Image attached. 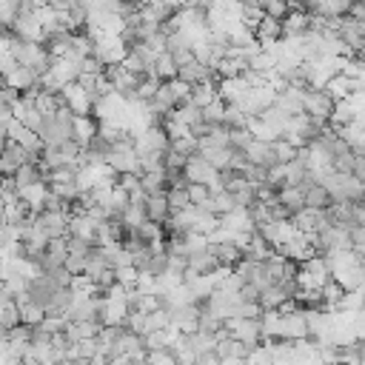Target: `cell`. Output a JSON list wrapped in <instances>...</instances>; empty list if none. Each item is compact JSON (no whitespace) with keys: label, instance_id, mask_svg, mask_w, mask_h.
<instances>
[{"label":"cell","instance_id":"obj_1","mask_svg":"<svg viewBox=\"0 0 365 365\" xmlns=\"http://www.w3.org/2000/svg\"><path fill=\"white\" fill-rule=\"evenodd\" d=\"M328 279H331V274H328V265H325V259L319 254L305 259V262H299V268L294 274L297 291H322V285Z\"/></svg>","mask_w":365,"mask_h":365},{"label":"cell","instance_id":"obj_10","mask_svg":"<svg viewBox=\"0 0 365 365\" xmlns=\"http://www.w3.org/2000/svg\"><path fill=\"white\" fill-rule=\"evenodd\" d=\"M171 328H177L182 336L197 334V319H200V305H185V308H174L168 311Z\"/></svg>","mask_w":365,"mask_h":365},{"label":"cell","instance_id":"obj_25","mask_svg":"<svg viewBox=\"0 0 365 365\" xmlns=\"http://www.w3.org/2000/svg\"><path fill=\"white\" fill-rule=\"evenodd\" d=\"M140 191H143L145 197H157V194H165V174H163V171L140 174Z\"/></svg>","mask_w":365,"mask_h":365},{"label":"cell","instance_id":"obj_12","mask_svg":"<svg viewBox=\"0 0 365 365\" xmlns=\"http://www.w3.org/2000/svg\"><path fill=\"white\" fill-rule=\"evenodd\" d=\"M17 197H20V202L26 205V211L40 214V211H43V202H46V197H48V185H46V182H31V185H26V188H17Z\"/></svg>","mask_w":365,"mask_h":365},{"label":"cell","instance_id":"obj_37","mask_svg":"<svg viewBox=\"0 0 365 365\" xmlns=\"http://www.w3.org/2000/svg\"><path fill=\"white\" fill-rule=\"evenodd\" d=\"M137 277H140V271H137L134 265L114 268V282H120L123 288H134V285H137Z\"/></svg>","mask_w":365,"mask_h":365},{"label":"cell","instance_id":"obj_33","mask_svg":"<svg viewBox=\"0 0 365 365\" xmlns=\"http://www.w3.org/2000/svg\"><path fill=\"white\" fill-rule=\"evenodd\" d=\"M168 148H171L174 154H180L182 160H188V157H194V154H197V140L188 134V137H180V140L168 143Z\"/></svg>","mask_w":365,"mask_h":365},{"label":"cell","instance_id":"obj_5","mask_svg":"<svg viewBox=\"0 0 365 365\" xmlns=\"http://www.w3.org/2000/svg\"><path fill=\"white\" fill-rule=\"evenodd\" d=\"M308 339V322L302 308H297L294 314H279V336L277 342H299Z\"/></svg>","mask_w":365,"mask_h":365},{"label":"cell","instance_id":"obj_47","mask_svg":"<svg viewBox=\"0 0 365 365\" xmlns=\"http://www.w3.org/2000/svg\"><path fill=\"white\" fill-rule=\"evenodd\" d=\"M217 365H245V359H237V356H225V359H220Z\"/></svg>","mask_w":365,"mask_h":365},{"label":"cell","instance_id":"obj_36","mask_svg":"<svg viewBox=\"0 0 365 365\" xmlns=\"http://www.w3.org/2000/svg\"><path fill=\"white\" fill-rule=\"evenodd\" d=\"M137 237H140V242L145 245V242H151V240H163L165 237V231H163V225H157V222H143L140 228H137Z\"/></svg>","mask_w":365,"mask_h":365},{"label":"cell","instance_id":"obj_8","mask_svg":"<svg viewBox=\"0 0 365 365\" xmlns=\"http://www.w3.org/2000/svg\"><path fill=\"white\" fill-rule=\"evenodd\" d=\"M362 86H365V80H348V77H342V74H334L322 91L331 97V103H342V100H348L354 91H362Z\"/></svg>","mask_w":365,"mask_h":365},{"label":"cell","instance_id":"obj_22","mask_svg":"<svg viewBox=\"0 0 365 365\" xmlns=\"http://www.w3.org/2000/svg\"><path fill=\"white\" fill-rule=\"evenodd\" d=\"M143 211H145V220H148V222L163 225V222L168 220V205H165V197H163V194H157V197H145Z\"/></svg>","mask_w":365,"mask_h":365},{"label":"cell","instance_id":"obj_38","mask_svg":"<svg viewBox=\"0 0 365 365\" xmlns=\"http://www.w3.org/2000/svg\"><path fill=\"white\" fill-rule=\"evenodd\" d=\"M134 291H137V294H145V297H157V277H154V274H145V271H140Z\"/></svg>","mask_w":365,"mask_h":365},{"label":"cell","instance_id":"obj_40","mask_svg":"<svg viewBox=\"0 0 365 365\" xmlns=\"http://www.w3.org/2000/svg\"><path fill=\"white\" fill-rule=\"evenodd\" d=\"M259 6H262V14L271 17V20H282V17L288 14V6H285L282 0H265V3H259Z\"/></svg>","mask_w":365,"mask_h":365},{"label":"cell","instance_id":"obj_26","mask_svg":"<svg viewBox=\"0 0 365 365\" xmlns=\"http://www.w3.org/2000/svg\"><path fill=\"white\" fill-rule=\"evenodd\" d=\"M151 74H154L160 83H168V80H174V77H177V66H174V60H171V54H168V51H165V54H160V57L154 60Z\"/></svg>","mask_w":365,"mask_h":365},{"label":"cell","instance_id":"obj_21","mask_svg":"<svg viewBox=\"0 0 365 365\" xmlns=\"http://www.w3.org/2000/svg\"><path fill=\"white\" fill-rule=\"evenodd\" d=\"M331 205V200H328V194H325V188L322 185H308V188H302V208H311V211H325Z\"/></svg>","mask_w":365,"mask_h":365},{"label":"cell","instance_id":"obj_29","mask_svg":"<svg viewBox=\"0 0 365 365\" xmlns=\"http://www.w3.org/2000/svg\"><path fill=\"white\" fill-rule=\"evenodd\" d=\"M17 311H20V325H26V328H37V325L46 319V311H43L40 305H34V302L20 305Z\"/></svg>","mask_w":365,"mask_h":365},{"label":"cell","instance_id":"obj_14","mask_svg":"<svg viewBox=\"0 0 365 365\" xmlns=\"http://www.w3.org/2000/svg\"><path fill=\"white\" fill-rule=\"evenodd\" d=\"M248 91V83L242 77H234V80H217V100H222L225 106H234L240 103V97Z\"/></svg>","mask_w":365,"mask_h":365},{"label":"cell","instance_id":"obj_31","mask_svg":"<svg viewBox=\"0 0 365 365\" xmlns=\"http://www.w3.org/2000/svg\"><path fill=\"white\" fill-rule=\"evenodd\" d=\"M271 154H274V163H277V165H285V163L297 160V148L288 145L282 137H277V140L271 143Z\"/></svg>","mask_w":365,"mask_h":365},{"label":"cell","instance_id":"obj_15","mask_svg":"<svg viewBox=\"0 0 365 365\" xmlns=\"http://www.w3.org/2000/svg\"><path fill=\"white\" fill-rule=\"evenodd\" d=\"M277 111H282L285 117H297V114H302V91H297V88H285L282 94H277L274 97V103H271Z\"/></svg>","mask_w":365,"mask_h":365},{"label":"cell","instance_id":"obj_3","mask_svg":"<svg viewBox=\"0 0 365 365\" xmlns=\"http://www.w3.org/2000/svg\"><path fill=\"white\" fill-rule=\"evenodd\" d=\"M125 54H128V46H125L123 37H97V40L91 43V57H94L103 68L120 66V63L125 60Z\"/></svg>","mask_w":365,"mask_h":365},{"label":"cell","instance_id":"obj_45","mask_svg":"<svg viewBox=\"0 0 365 365\" xmlns=\"http://www.w3.org/2000/svg\"><path fill=\"white\" fill-rule=\"evenodd\" d=\"M9 120H11V106L0 103V123H3V125H9Z\"/></svg>","mask_w":365,"mask_h":365},{"label":"cell","instance_id":"obj_34","mask_svg":"<svg viewBox=\"0 0 365 365\" xmlns=\"http://www.w3.org/2000/svg\"><path fill=\"white\" fill-rule=\"evenodd\" d=\"M66 325H68V319H66L63 314H46V319H43L37 328H43L48 336H54V334H63Z\"/></svg>","mask_w":365,"mask_h":365},{"label":"cell","instance_id":"obj_11","mask_svg":"<svg viewBox=\"0 0 365 365\" xmlns=\"http://www.w3.org/2000/svg\"><path fill=\"white\" fill-rule=\"evenodd\" d=\"M97 225H100V222L88 220L86 214H71V217H68V234H66V237H74V240H80V242H86V245L94 248Z\"/></svg>","mask_w":365,"mask_h":365},{"label":"cell","instance_id":"obj_32","mask_svg":"<svg viewBox=\"0 0 365 365\" xmlns=\"http://www.w3.org/2000/svg\"><path fill=\"white\" fill-rule=\"evenodd\" d=\"M200 114H202V123H205V125H222V117H225V103H222V100H211V103H208V106H205Z\"/></svg>","mask_w":365,"mask_h":365},{"label":"cell","instance_id":"obj_41","mask_svg":"<svg viewBox=\"0 0 365 365\" xmlns=\"http://www.w3.org/2000/svg\"><path fill=\"white\" fill-rule=\"evenodd\" d=\"M143 348H145V354H151V351H165V348H168V345H165V334H163V331L145 334V336H143Z\"/></svg>","mask_w":365,"mask_h":365},{"label":"cell","instance_id":"obj_39","mask_svg":"<svg viewBox=\"0 0 365 365\" xmlns=\"http://www.w3.org/2000/svg\"><path fill=\"white\" fill-rule=\"evenodd\" d=\"M66 182H74V168H68V165L54 168V171H48V177H46V185H66Z\"/></svg>","mask_w":365,"mask_h":365},{"label":"cell","instance_id":"obj_9","mask_svg":"<svg viewBox=\"0 0 365 365\" xmlns=\"http://www.w3.org/2000/svg\"><path fill=\"white\" fill-rule=\"evenodd\" d=\"M37 225L46 231L48 240L66 237L68 234V214L66 211H40L37 214Z\"/></svg>","mask_w":365,"mask_h":365},{"label":"cell","instance_id":"obj_17","mask_svg":"<svg viewBox=\"0 0 365 365\" xmlns=\"http://www.w3.org/2000/svg\"><path fill=\"white\" fill-rule=\"evenodd\" d=\"M242 154H245V160H248L251 165H259V168L277 165V163H274V154H271V143H257V140H251Z\"/></svg>","mask_w":365,"mask_h":365},{"label":"cell","instance_id":"obj_43","mask_svg":"<svg viewBox=\"0 0 365 365\" xmlns=\"http://www.w3.org/2000/svg\"><path fill=\"white\" fill-rule=\"evenodd\" d=\"M117 188H123L125 194L140 191V174H120L117 177Z\"/></svg>","mask_w":365,"mask_h":365},{"label":"cell","instance_id":"obj_44","mask_svg":"<svg viewBox=\"0 0 365 365\" xmlns=\"http://www.w3.org/2000/svg\"><path fill=\"white\" fill-rule=\"evenodd\" d=\"M20 100V94L14 91V88H9V86H3L0 88V103H6V106H14Z\"/></svg>","mask_w":365,"mask_h":365},{"label":"cell","instance_id":"obj_24","mask_svg":"<svg viewBox=\"0 0 365 365\" xmlns=\"http://www.w3.org/2000/svg\"><path fill=\"white\" fill-rule=\"evenodd\" d=\"M211 100H217V83H214V80H205V83L191 86V97H188V103H194L200 111H202Z\"/></svg>","mask_w":365,"mask_h":365},{"label":"cell","instance_id":"obj_46","mask_svg":"<svg viewBox=\"0 0 365 365\" xmlns=\"http://www.w3.org/2000/svg\"><path fill=\"white\" fill-rule=\"evenodd\" d=\"M217 362H220V359H217L214 354H208V356H197V362H194V365H217Z\"/></svg>","mask_w":365,"mask_h":365},{"label":"cell","instance_id":"obj_42","mask_svg":"<svg viewBox=\"0 0 365 365\" xmlns=\"http://www.w3.org/2000/svg\"><path fill=\"white\" fill-rule=\"evenodd\" d=\"M339 311H362V291H348V294H342Z\"/></svg>","mask_w":365,"mask_h":365},{"label":"cell","instance_id":"obj_20","mask_svg":"<svg viewBox=\"0 0 365 365\" xmlns=\"http://www.w3.org/2000/svg\"><path fill=\"white\" fill-rule=\"evenodd\" d=\"M220 228L225 231H254V222L248 217V208H234L220 217Z\"/></svg>","mask_w":365,"mask_h":365},{"label":"cell","instance_id":"obj_28","mask_svg":"<svg viewBox=\"0 0 365 365\" xmlns=\"http://www.w3.org/2000/svg\"><path fill=\"white\" fill-rule=\"evenodd\" d=\"M14 185L17 188H26V185H31V182H43V177H40V168H37V163H23L17 171H14Z\"/></svg>","mask_w":365,"mask_h":365},{"label":"cell","instance_id":"obj_7","mask_svg":"<svg viewBox=\"0 0 365 365\" xmlns=\"http://www.w3.org/2000/svg\"><path fill=\"white\" fill-rule=\"evenodd\" d=\"M128 302L125 299H108L103 297L100 302V325H108V328H125V317H128Z\"/></svg>","mask_w":365,"mask_h":365},{"label":"cell","instance_id":"obj_18","mask_svg":"<svg viewBox=\"0 0 365 365\" xmlns=\"http://www.w3.org/2000/svg\"><path fill=\"white\" fill-rule=\"evenodd\" d=\"M220 265H217V259H214L211 251H200V254H191L185 259V274H191V277H202V274H211Z\"/></svg>","mask_w":365,"mask_h":365},{"label":"cell","instance_id":"obj_48","mask_svg":"<svg viewBox=\"0 0 365 365\" xmlns=\"http://www.w3.org/2000/svg\"><path fill=\"white\" fill-rule=\"evenodd\" d=\"M43 365H54V362H43Z\"/></svg>","mask_w":365,"mask_h":365},{"label":"cell","instance_id":"obj_4","mask_svg":"<svg viewBox=\"0 0 365 365\" xmlns=\"http://www.w3.org/2000/svg\"><path fill=\"white\" fill-rule=\"evenodd\" d=\"M60 100H63V106L71 111V117H91L94 97H91L80 83L63 86V88H60Z\"/></svg>","mask_w":365,"mask_h":365},{"label":"cell","instance_id":"obj_35","mask_svg":"<svg viewBox=\"0 0 365 365\" xmlns=\"http://www.w3.org/2000/svg\"><path fill=\"white\" fill-rule=\"evenodd\" d=\"M145 325H148V334H151V331H165V328L171 325L168 308H157L154 314H145Z\"/></svg>","mask_w":365,"mask_h":365},{"label":"cell","instance_id":"obj_19","mask_svg":"<svg viewBox=\"0 0 365 365\" xmlns=\"http://www.w3.org/2000/svg\"><path fill=\"white\" fill-rule=\"evenodd\" d=\"M274 200H277V205H282L285 211L297 214V211L302 208V188H299V185H282V188L274 191Z\"/></svg>","mask_w":365,"mask_h":365},{"label":"cell","instance_id":"obj_23","mask_svg":"<svg viewBox=\"0 0 365 365\" xmlns=\"http://www.w3.org/2000/svg\"><path fill=\"white\" fill-rule=\"evenodd\" d=\"M362 279H365L362 265L348 268V271H342V274H334V277H331V282H336L345 294H348V291H362Z\"/></svg>","mask_w":365,"mask_h":365},{"label":"cell","instance_id":"obj_27","mask_svg":"<svg viewBox=\"0 0 365 365\" xmlns=\"http://www.w3.org/2000/svg\"><path fill=\"white\" fill-rule=\"evenodd\" d=\"M259 120H262V123H265V125L271 128V134H274V137H282V134H285V125H288V117H285L282 111H277L274 106H268V108H265V111L259 114Z\"/></svg>","mask_w":365,"mask_h":365},{"label":"cell","instance_id":"obj_13","mask_svg":"<svg viewBox=\"0 0 365 365\" xmlns=\"http://www.w3.org/2000/svg\"><path fill=\"white\" fill-rule=\"evenodd\" d=\"M3 80V86H9V88H14L17 94H26L29 88H34L37 86V74L31 71V68H26V66H17L14 71H9L6 77H0Z\"/></svg>","mask_w":365,"mask_h":365},{"label":"cell","instance_id":"obj_2","mask_svg":"<svg viewBox=\"0 0 365 365\" xmlns=\"http://www.w3.org/2000/svg\"><path fill=\"white\" fill-rule=\"evenodd\" d=\"M103 163H106L117 177H120V174H140V163H137V154H134L131 137H128V140L114 143V145L106 151Z\"/></svg>","mask_w":365,"mask_h":365},{"label":"cell","instance_id":"obj_30","mask_svg":"<svg viewBox=\"0 0 365 365\" xmlns=\"http://www.w3.org/2000/svg\"><path fill=\"white\" fill-rule=\"evenodd\" d=\"M174 117H177L185 128H194L197 123H202V114H200V108H197L194 103H182V106H177V108H174Z\"/></svg>","mask_w":365,"mask_h":365},{"label":"cell","instance_id":"obj_16","mask_svg":"<svg viewBox=\"0 0 365 365\" xmlns=\"http://www.w3.org/2000/svg\"><path fill=\"white\" fill-rule=\"evenodd\" d=\"M97 137V120L94 117H71V140L86 148Z\"/></svg>","mask_w":365,"mask_h":365},{"label":"cell","instance_id":"obj_6","mask_svg":"<svg viewBox=\"0 0 365 365\" xmlns=\"http://www.w3.org/2000/svg\"><path fill=\"white\" fill-rule=\"evenodd\" d=\"M331 108H334V103H331V97L325 91H314V88L302 91V114L311 117L314 123H325Z\"/></svg>","mask_w":365,"mask_h":365}]
</instances>
